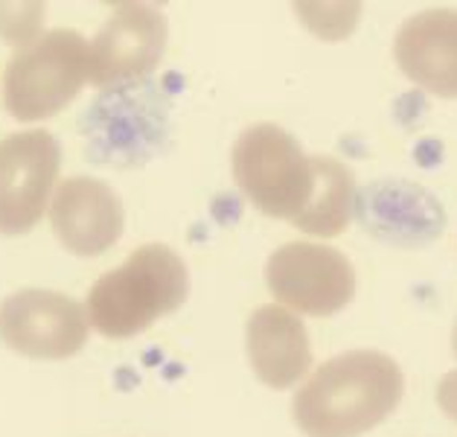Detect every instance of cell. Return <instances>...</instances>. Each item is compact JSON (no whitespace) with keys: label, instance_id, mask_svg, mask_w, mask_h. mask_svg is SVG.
<instances>
[{"label":"cell","instance_id":"obj_7","mask_svg":"<svg viewBox=\"0 0 457 437\" xmlns=\"http://www.w3.org/2000/svg\"><path fill=\"white\" fill-rule=\"evenodd\" d=\"M87 330L85 307L53 289H21L0 304V341L29 358H71Z\"/></svg>","mask_w":457,"mask_h":437},{"label":"cell","instance_id":"obj_1","mask_svg":"<svg viewBox=\"0 0 457 437\" xmlns=\"http://www.w3.org/2000/svg\"><path fill=\"white\" fill-rule=\"evenodd\" d=\"M233 181L271 219L292 222L309 237H341L355 210V178L336 158L306 155L292 131L253 122L230 152Z\"/></svg>","mask_w":457,"mask_h":437},{"label":"cell","instance_id":"obj_6","mask_svg":"<svg viewBox=\"0 0 457 437\" xmlns=\"http://www.w3.org/2000/svg\"><path fill=\"white\" fill-rule=\"evenodd\" d=\"M62 170V146L44 129L6 134L0 140V233L21 237L50 207Z\"/></svg>","mask_w":457,"mask_h":437},{"label":"cell","instance_id":"obj_3","mask_svg":"<svg viewBox=\"0 0 457 437\" xmlns=\"http://www.w3.org/2000/svg\"><path fill=\"white\" fill-rule=\"evenodd\" d=\"M189 295L187 263L163 242H146L87 291V321L105 339H131L172 315Z\"/></svg>","mask_w":457,"mask_h":437},{"label":"cell","instance_id":"obj_4","mask_svg":"<svg viewBox=\"0 0 457 437\" xmlns=\"http://www.w3.org/2000/svg\"><path fill=\"white\" fill-rule=\"evenodd\" d=\"M85 82H91V44L76 29H50L6 62L4 103L18 122H38L71 105Z\"/></svg>","mask_w":457,"mask_h":437},{"label":"cell","instance_id":"obj_9","mask_svg":"<svg viewBox=\"0 0 457 437\" xmlns=\"http://www.w3.org/2000/svg\"><path fill=\"white\" fill-rule=\"evenodd\" d=\"M50 225L64 251L76 256H99L120 242L126 228V210L105 181L91 175H73L55 187Z\"/></svg>","mask_w":457,"mask_h":437},{"label":"cell","instance_id":"obj_5","mask_svg":"<svg viewBox=\"0 0 457 437\" xmlns=\"http://www.w3.org/2000/svg\"><path fill=\"white\" fill-rule=\"evenodd\" d=\"M265 283L280 307L329 318L355 298V268L329 245L286 242L269 256Z\"/></svg>","mask_w":457,"mask_h":437},{"label":"cell","instance_id":"obj_10","mask_svg":"<svg viewBox=\"0 0 457 437\" xmlns=\"http://www.w3.org/2000/svg\"><path fill=\"white\" fill-rule=\"evenodd\" d=\"M394 59L422 91L457 99V9L411 15L394 38Z\"/></svg>","mask_w":457,"mask_h":437},{"label":"cell","instance_id":"obj_14","mask_svg":"<svg viewBox=\"0 0 457 437\" xmlns=\"http://www.w3.org/2000/svg\"><path fill=\"white\" fill-rule=\"evenodd\" d=\"M452 350L457 356V321H454V330H452Z\"/></svg>","mask_w":457,"mask_h":437},{"label":"cell","instance_id":"obj_2","mask_svg":"<svg viewBox=\"0 0 457 437\" xmlns=\"http://www.w3.org/2000/svg\"><path fill=\"white\" fill-rule=\"evenodd\" d=\"M405 394L387 353L350 350L323 362L295 394L292 414L306 437H359L385 423Z\"/></svg>","mask_w":457,"mask_h":437},{"label":"cell","instance_id":"obj_13","mask_svg":"<svg viewBox=\"0 0 457 437\" xmlns=\"http://www.w3.org/2000/svg\"><path fill=\"white\" fill-rule=\"evenodd\" d=\"M437 406L449 420L457 423V371L445 374L437 385Z\"/></svg>","mask_w":457,"mask_h":437},{"label":"cell","instance_id":"obj_11","mask_svg":"<svg viewBox=\"0 0 457 437\" xmlns=\"http://www.w3.org/2000/svg\"><path fill=\"white\" fill-rule=\"evenodd\" d=\"M253 376L274 391L297 385L312 367L309 332L292 309L269 304L253 309L245 330Z\"/></svg>","mask_w":457,"mask_h":437},{"label":"cell","instance_id":"obj_8","mask_svg":"<svg viewBox=\"0 0 457 437\" xmlns=\"http://www.w3.org/2000/svg\"><path fill=\"white\" fill-rule=\"evenodd\" d=\"M166 50V18L152 4H117L91 41V82L114 88L152 73Z\"/></svg>","mask_w":457,"mask_h":437},{"label":"cell","instance_id":"obj_12","mask_svg":"<svg viewBox=\"0 0 457 437\" xmlns=\"http://www.w3.org/2000/svg\"><path fill=\"white\" fill-rule=\"evenodd\" d=\"M361 222L367 231L390 242H428L443 231V210L428 193L414 187L367 189L361 201Z\"/></svg>","mask_w":457,"mask_h":437}]
</instances>
